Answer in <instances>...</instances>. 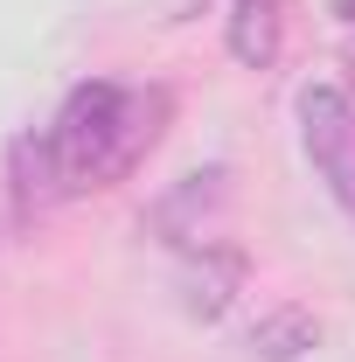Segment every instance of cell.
Instances as JSON below:
<instances>
[{"mask_svg":"<svg viewBox=\"0 0 355 362\" xmlns=\"http://www.w3.org/2000/svg\"><path fill=\"white\" fill-rule=\"evenodd\" d=\"M237 279H244V265H237V258L223 251V258H216L209 272H195V279H188V314L216 320L223 307H230V286H237Z\"/></svg>","mask_w":355,"mask_h":362,"instance_id":"4","label":"cell"},{"mask_svg":"<svg viewBox=\"0 0 355 362\" xmlns=\"http://www.w3.org/2000/svg\"><path fill=\"white\" fill-rule=\"evenodd\" d=\"M286 7L293 0H237L230 7V56L244 70L279 63V49H286Z\"/></svg>","mask_w":355,"mask_h":362,"instance_id":"3","label":"cell"},{"mask_svg":"<svg viewBox=\"0 0 355 362\" xmlns=\"http://www.w3.org/2000/svg\"><path fill=\"white\" fill-rule=\"evenodd\" d=\"M300 139H307V160L327 181V195L355 216V105H349V90H334V84L300 90Z\"/></svg>","mask_w":355,"mask_h":362,"instance_id":"2","label":"cell"},{"mask_svg":"<svg viewBox=\"0 0 355 362\" xmlns=\"http://www.w3.org/2000/svg\"><path fill=\"white\" fill-rule=\"evenodd\" d=\"M334 14H342V21H355V0H334Z\"/></svg>","mask_w":355,"mask_h":362,"instance_id":"6","label":"cell"},{"mask_svg":"<svg viewBox=\"0 0 355 362\" xmlns=\"http://www.w3.org/2000/svg\"><path fill=\"white\" fill-rule=\"evenodd\" d=\"M307 341H313V327H307L300 314H279V320L265 327V334H251V349H265L258 362H293L300 349H307Z\"/></svg>","mask_w":355,"mask_h":362,"instance_id":"5","label":"cell"},{"mask_svg":"<svg viewBox=\"0 0 355 362\" xmlns=\"http://www.w3.org/2000/svg\"><path fill=\"white\" fill-rule=\"evenodd\" d=\"M161 126H168V90L161 84H112V77L77 84L42 133L14 146V175H21L14 188H21L28 209L84 195V188H112L153 153Z\"/></svg>","mask_w":355,"mask_h":362,"instance_id":"1","label":"cell"}]
</instances>
